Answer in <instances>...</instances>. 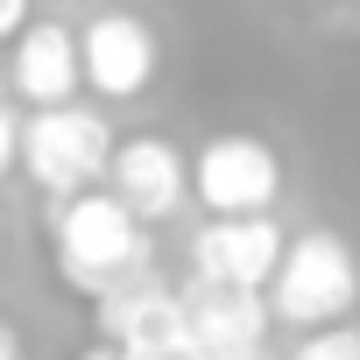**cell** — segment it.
I'll return each mask as SVG.
<instances>
[{
    "mask_svg": "<svg viewBox=\"0 0 360 360\" xmlns=\"http://www.w3.org/2000/svg\"><path fill=\"white\" fill-rule=\"evenodd\" d=\"M85 360H134V353H120V346H99V353H85Z\"/></svg>",
    "mask_w": 360,
    "mask_h": 360,
    "instance_id": "cell-16",
    "label": "cell"
},
{
    "mask_svg": "<svg viewBox=\"0 0 360 360\" xmlns=\"http://www.w3.org/2000/svg\"><path fill=\"white\" fill-rule=\"evenodd\" d=\"M290 360H360V332L353 325H318Z\"/></svg>",
    "mask_w": 360,
    "mask_h": 360,
    "instance_id": "cell-11",
    "label": "cell"
},
{
    "mask_svg": "<svg viewBox=\"0 0 360 360\" xmlns=\"http://www.w3.org/2000/svg\"><path fill=\"white\" fill-rule=\"evenodd\" d=\"M106 184H113V198L148 226V219H169L176 205H184V191H191V162L176 155L162 134H134V141L113 148Z\"/></svg>",
    "mask_w": 360,
    "mask_h": 360,
    "instance_id": "cell-7",
    "label": "cell"
},
{
    "mask_svg": "<svg viewBox=\"0 0 360 360\" xmlns=\"http://www.w3.org/2000/svg\"><path fill=\"white\" fill-rule=\"evenodd\" d=\"M50 248H57V276H64L78 297H92V304L113 297V290H127V283L148 269V226H141L113 191L57 198Z\"/></svg>",
    "mask_w": 360,
    "mask_h": 360,
    "instance_id": "cell-1",
    "label": "cell"
},
{
    "mask_svg": "<svg viewBox=\"0 0 360 360\" xmlns=\"http://www.w3.org/2000/svg\"><path fill=\"white\" fill-rule=\"evenodd\" d=\"M113 127H106V113H92V106H43V113H29V127H22V169H29V184L36 191H50V198H78V191H92L99 176H106V162H113Z\"/></svg>",
    "mask_w": 360,
    "mask_h": 360,
    "instance_id": "cell-2",
    "label": "cell"
},
{
    "mask_svg": "<svg viewBox=\"0 0 360 360\" xmlns=\"http://www.w3.org/2000/svg\"><path fill=\"white\" fill-rule=\"evenodd\" d=\"M283 226L269 212H248V219H212L198 226L191 240V276L198 283H226V290H269L276 262H283Z\"/></svg>",
    "mask_w": 360,
    "mask_h": 360,
    "instance_id": "cell-6",
    "label": "cell"
},
{
    "mask_svg": "<svg viewBox=\"0 0 360 360\" xmlns=\"http://www.w3.org/2000/svg\"><path fill=\"white\" fill-rule=\"evenodd\" d=\"M360 304V262L339 233H304L283 248L276 276H269V318L283 325H339Z\"/></svg>",
    "mask_w": 360,
    "mask_h": 360,
    "instance_id": "cell-3",
    "label": "cell"
},
{
    "mask_svg": "<svg viewBox=\"0 0 360 360\" xmlns=\"http://www.w3.org/2000/svg\"><path fill=\"white\" fill-rule=\"evenodd\" d=\"M85 64H78V36L57 29V22H29L22 43L8 50V92L29 99V106H64L78 92Z\"/></svg>",
    "mask_w": 360,
    "mask_h": 360,
    "instance_id": "cell-9",
    "label": "cell"
},
{
    "mask_svg": "<svg viewBox=\"0 0 360 360\" xmlns=\"http://www.w3.org/2000/svg\"><path fill=\"white\" fill-rule=\"evenodd\" d=\"M78 64H85V85L106 92V99H134L148 92L155 78V29L141 15H99L85 36H78Z\"/></svg>",
    "mask_w": 360,
    "mask_h": 360,
    "instance_id": "cell-8",
    "label": "cell"
},
{
    "mask_svg": "<svg viewBox=\"0 0 360 360\" xmlns=\"http://www.w3.org/2000/svg\"><path fill=\"white\" fill-rule=\"evenodd\" d=\"M191 191L205 198L212 219H248V212H269L276 191H283V162L262 134H212L191 162Z\"/></svg>",
    "mask_w": 360,
    "mask_h": 360,
    "instance_id": "cell-4",
    "label": "cell"
},
{
    "mask_svg": "<svg viewBox=\"0 0 360 360\" xmlns=\"http://www.w3.org/2000/svg\"><path fill=\"white\" fill-rule=\"evenodd\" d=\"M15 155H22V120H15L8 106H0V176L15 169Z\"/></svg>",
    "mask_w": 360,
    "mask_h": 360,
    "instance_id": "cell-12",
    "label": "cell"
},
{
    "mask_svg": "<svg viewBox=\"0 0 360 360\" xmlns=\"http://www.w3.org/2000/svg\"><path fill=\"white\" fill-rule=\"evenodd\" d=\"M184 325L191 346H269V304L262 290H226V283H184Z\"/></svg>",
    "mask_w": 360,
    "mask_h": 360,
    "instance_id": "cell-10",
    "label": "cell"
},
{
    "mask_svg": "<svg viewBox=\"0 0 360 360\" xmlns=\"http://www.w3.org/2000/svg\"><path fill=\"white\" fill-rule=\"evenodd\" d=\"M99 325H106V346L134 353V360H191V325H184V297L134 276L127 290L99 297Z\"/></svg>",
    "mask_w": 360,
    "mask_h": 360,
    "instance_id": "cell-5",
    "label": "cell"
},
{
    "mask_svg": "<svg viewBox=\"0 0 360 360\" xmlns=\"http://www.w3.org/2000/svg\"><path fill=\"white\" fill-rule=\"evenodd\" d=\"M29 29V0H0V36H22Z\"/></svg>",
    "mask_w": 360,
    "mask_h": 360,
    "instance_id": "cell-14",
    "label": "cell"
},
{
    "mask_svg": "<svg viewBox=\"0 0 360 360\" xmlns=\"http://www.w3.org/2000/svg\"><path fill=\"white\" fill-rule=\"evenodd\" d=\"M0 360H22V346H15V325L0 318Z\"/></svg>",
    "mask_w": 360,
    "mask_h": 360,
    "instance_id": "cell-15",
    "label": "cell"
},
{
    "mask_svg": "<svg viewBox=\"0 0 360 360\" xmlns=\"http://www.w3.org/2000/svg\"><path fill=\"white\" fill-rule=\"evenodd\" d=\"M191 360H269V346H191Z\"/></svg>",
    "mask_w": 360,
    "mask_h": 360,
    "instance_id": "cell-13",
    "label": "cell"
},
{
    "mask_svg": "<svg viewBox=\"0 0 360 360\" xmlns=\"http://www.w3.org/2000/svg\"><path fill=\"white\" fill-rule=\"evenodd\" d=\"M0 106H8V57H0Z\"/></svg>",
    "mask_w": 360,
    "mask_h": 360,
    "instance_id": "cell-17",
    "label": "cell"
}]
</instances>
